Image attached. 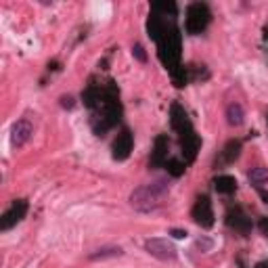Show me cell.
<instances>
[{
    "mask_svg": "<svg viewBox=\"0 0 268 268\" xmlns=\"http://www.w3.org/2000/svg\"><path fill=\"white\" fill-rule=\"evenodd\" d=\"M195 247L201 249V252H210V249L214 247V241H212V239H207V237H201V239L195 241Z\"/></svg>",
    "mask_w": 268,
    "mask_h": 268,
    "instance_id": "8",
    "label": "cell"
},
{
    "mask_svg": "<svg viewBox=\"0 0 268 268\" xmlns=\"http://www.w3.org/2000/svg\"><path fill=\"white\" fill-rule=\"evenodd\" d=\"M132 55H134V57H136V59H138L140 63H145V61H147V55H145V48H142L140 44H134V46H132Z\"/></svg>",
    "mask_w": 268,
    "mask_h": 268,
    "instance_id": "9",
    "label": "cell"
},
{
    "mask_svg": "<svg viewBox=\"0 0 268 268\" xmlns=\"http://www.w3.org/2000/svg\"><path fill=\"white\" fill-rule=\"evenodd\" d=\"M113 256H122V247H103L97 254L91 256V260H105V258H113Z\"/></svg>",
    "mask_w": 268,
    "mask_h": 268,
    "instance_id": "7",
    "label": "cell"
},
{
    "mask_svg": "<svg viewBox=\"0 0 268 268\" xmlns=\"http://www.w3.org/2000/svg\"><path fill=\"white\" fill-rule=\"evenodd\" d=\"M74 105H76V101H74L71 95H63L61 97V107H63V109H74Z\"/></svg>",
    "mask_w": 268,
    "mask_h": 268,
    "instance_id": "10",
    "label": "cell"
},
{
    "mask_svg": "<svg viewBox=\"0 0 268 268\" xmlns=\"http://www.w3.org/2000/svg\"><path fill=\"white\" fill-rule=\"evenodd\" d=\"M245 120V113H243V107L239 103H230L226 107V122H228V126H233V128H239L241 124Z\"/></svg>",
    "mask_w": 268,
    "mask_h": 268,
    "instance_id": "5",
    "label": "cell"
},
{
    "mask_svg": "<svg viewBox=\"0 0 268 268\" xmlns=\"http://www.w3.org/2000/svg\"><path fill=\"white\" fill-rule=\"evenodd\" d=\"M32 134H34V126H32V122L29 120H17L15 124H13V128H11V145L15 147V149H21L25 142L32 138Z\"/></svg>",
    "mask_w": 268,
    "mask_h": 268,
    "instance_id": "3",
    "label": "cell"
},
{
    "mask_svg": "<svg viewBox=\"0 0 268 268\" xmlns=\"http://www.w3.org/2000/svg\"><path fill=\"white\" fill-rule=\"evenodd\" d=\"M247 178L254 187H264V185H268V168H262V166L252 168L247 172Z\"/></svg>",
    "mask_w": 268,
    "mask_h": 268,
    "instance_id": "6",
    "label": "cell"
},
{
    "mask_svg": "<svg viewBox=\"0 0 268 268\" xmlns=\"http://www.w3.org/2000/svg\"><path fill=\"white\" fill-rule=\"evenodd\" d=\"M170 235H172L174 239H185L189 233H187V230H183V228H172V230H170Z\"/></svg>",
    "mask_w": 268,
    "mask_h": 268,
    "instance_id": "11",
    "label": "cell"
},
{
    "mask_svg": "<svg viewBox=\"0 0 268 268\" xmlns=\"http://www.w3.org/2000/svg\"><path fill=\"white\" fill-rule=\"evenodd\" d=\"M145 249H147V254H151V256L157 258V260H164V262L176 260V256H178L174 243H170L168 239H162V237L147 239V241H145Z\"/></svg>",
    "mask_w": 268,
    "mask_h": 268,
    "instance_id": "2",
    "label": "cell"
},
{
    "mask_svg": "<svg viewBox=\"0 0 268 268\" xmlns=\"http://www.w3.org/2000/svg\"><path fill=\"white\" fill-rule=\"evenodd\" d=\"M23 214H25V203H23V201L13 203V205L3 214V220H0V228H3V230H9L11 226H15L17 222L21 220Z\"/></svg>",
    "mask_w": 268,
    "mask_h": 268,
    "instance_id": "4",
    "label": "cell"
},
{
    "mask_svg": "<svg viewBox=\"0 0 268 268\" xmlns=\"http://www.w3.org/2000/svg\"><path fill=\"white\" fill-rule=\"evenodd\" d=\"M168 191H170L168 181H164V178H157V181H153V183H147V185L134 189L132 195H130V203L138 212L157 210L159 205L164 203Z\"/></svg>",
    "mask_w": 268,
    "mask_h": 268,
    "instance_id": "1",
    "label": "cell"
}]
</instances>
